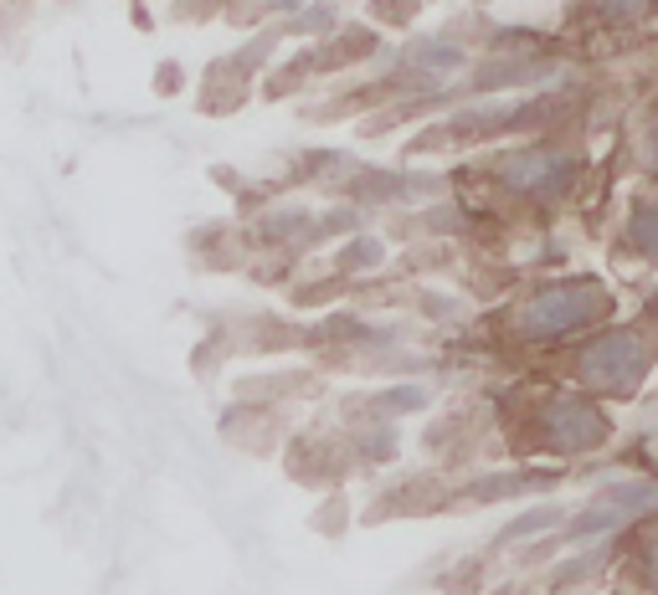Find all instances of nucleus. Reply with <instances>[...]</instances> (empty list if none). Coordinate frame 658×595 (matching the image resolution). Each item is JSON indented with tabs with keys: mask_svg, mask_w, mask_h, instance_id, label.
<instances>
[{
	"mask_svg": "<svg viewBox=\"0 0 658 595\" xmlns=\"http://www.w3.org/2000/svg\"><path fill=\"white\" fill-rule=\"evenodd\" d=\"M175 82H180V67H175V62H165L160 72H155V88H160V93L170 98V93H175Z\"/></svg>",
	"mask_w": 658,
	"mask_h": 595,
	"instance_id": "f257e3e1",
	"label": "nucleus"
}]
</instances>
